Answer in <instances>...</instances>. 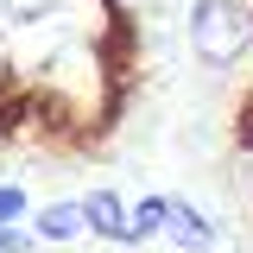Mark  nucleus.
I'll return each mask as SVG.
<instances>
[{
  "mask_svg": "<svg viewBox=\"0 0 253 253\" xmlns=\"http://www.w3.org/2000/svg\"><path fill=\"white\" fill-rule=\"evenodd\" d=\"M253 44V6L247 0H196L190 6V51L203 63H215V70H228V63H241Z\"/></svg>",
  "mask_w": 253,
  "mask_h": 253,
  "instance_id": "obj_1",
  "label": "nucleus"
},
{
  "mask_svg": "<svg viewBox=\"0 0 253 253\" xmlns=\"http://www.w3.org/2000/svg\"><path fill=\"white\" fill-rule=\"evenodd\" d=\"M165 241H171V247L177 253H215V221L203 215V209H196V203H184V196H171V221H165Z\"/></svg>",
  "mask_w": 253,
  "mask_h": 253,
  "instance_id": "obj_2",
  "label": "nucleus"
},
{
  "mask_svg": "<svg viewBox=\"0 0 253 253\" xmlns=\"http://www.w3.org/2000/svg\"><path fill=\"white\" fill-rule=\"evenodd\" d=\"M83 215H89V234L95 241H114V247H126V203H121V190H89L83 196Z\"/></svg>",
  "mask_w": 253,
  "mask_h": 253,
  "instance_id": "obj_3",
  "label": "nucleus"
},
{
  "mask_svg": "<svg viewBox=\"0 0 253 253\" xmlns=\"http://www.w3.org/2000/svg\"><path fill=\"white\" fill-rule=\"evenodd\" d=\"M32 234L51 241V247H63V241H83L89 234V215H83V203H44L32 215Z\"/></svg>",
  "mask_w": 253,
  "mask_h": 253,
  "instance_id": "obj_4",
  "label": "nucleus"
},
{
  "mask_svg": "<svg viewBox=\"0 0 253 253\" xmlns=\"http://www.w3.org/2000/svg\"><path fill=\"white\" fill-rule=\"evenodd\" d=\"M165 221H171V196H139L133 209H126V247H146L165 234Z\"/></svg>",
  "mask_w": 253,
  "mask_h": 253,
  "instance_id": "obj_5",
  "label": "nucleus"
},
{
  "mask_svg": "<svg viewBox=\"0 0 253 253\" xmlns=\"http://www.w3.org/2000/svg\"><path fill=\"white\" fill-rule=\"evenodd\" d=\"M19 215H26V190H19V184H0V228H13Z\"/></svg>",
  "mask_w": 253,
  "mask_h": 253,
  "instance_id": "obj_6",
  "label": "nucleus"
},
{
  "mask_svg": "<svg viewBox=\"0 0 253 253\" xmlns=\"http://www.w3.org/2000/svg\"><path fill=\"white\" fill-rule=\"evenodd\" d=\"M114 6H126V13H133V6H139V0H114Z\"/></svg>",
  "mask_w": 253,
  "mask_h": 253,
  "instance_id": "obj_7",
  "label": "nucleus"
}]
</instances>
